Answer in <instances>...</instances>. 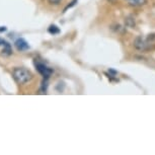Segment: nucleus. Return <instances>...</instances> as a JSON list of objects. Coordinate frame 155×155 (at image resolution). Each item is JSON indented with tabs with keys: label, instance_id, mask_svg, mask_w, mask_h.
<instances>
[{
	"label": "nucleus",
	"instance_id": "1",
	"mask_svg": "<svg viewBox=\"0 0 155 155\" xmlns=\"http://www.w3.org/2000/svg\"><path fill=\"white\" fill-rule=\"evenodd\" d=\"M13 78L15 79V81L19 84H25L28 81L31 80L33 78V74L31 73V71H28V69L21 68H15L13 70Z\"/></svg>",
	"mask_w": 155,
	"mask_h": 155
},
{
	"label": "nucleus",
	"instance_id": "4",
	"mask_svg": "<svg viewBox=\"0 0 155 155\" xmlns=\"http://www.w3.org/2000/svg\"><path fill=\"white\" fill-rule=\"evenodd\" d=\"M15 45V48L18 50V51H27V50L30 49V45L28 44V42L25 39H17L14 43Z\"/></svg>",
	"mask_w": 155,
	"mask_h": 155
},
{
	"label": "nucleus",
	"instance_id": "6",
	"mask_svg": "<svg viewBox=\"0 0 155 155\" xmlns=\"http://www.w3.org/2000/svg\"><path fill=\"white\" fill-rule=\"evenodd\" d=\"M48 31H49V33L52 34V35H57V34L60 33V28H58L57 25H50V28H49Z\"/></svg>",
	"mask_w": 155,
	"mask_h": 155
},
{
	"label": "nucleus",
	"instance_id": "7",
	"mask_svg": "<svg viewBox=\"0 0 155 155\" xmlns=\"http://www.w3.org/2000/svg\"><path fill=\"white\" fill-rule=\"evenodd\" d=\"M77 1H78V0H73V1L71 2V3H70L69 5H67V6L65 7V9H64V11H66L67 9H68V8H71V7H73V6H74V5L76 4V3H77Z\"/></svg>",
	"mask_w": 155,
	"mask_h": 155
},
{
	"label": "nucleus",
	"instance_id": "3",
	"mask_svg": "<svg viewBox=\"0 0 155 155\" xmlns=\"http://www.w3.org/2000/svg\"><path fill=\"white\" fill-rule=\"evenodd\" d=\"M35 65H36V68L38 70V72H39L40 74L45 78V79H48L50 76L52 75V73H53V69L48 67L45 63L36 62L35 63Z\"/></svg>",
	"mask_w": 155,
	"mask_h": 155
},
{
	"label": "nucleus",
	"instance_id": "5",
	"mask_svg": "<svg viewBox=\"0 0 155 155\" xmlns=\"http://www.w3.org/2000/svg\"><path fill=\"white\" fill-rule=\"evenodd\" d=\"M131 6H143L147 3V0H126Z\"/></svg>",
	"mask_w": 155,
	"mask_h": 155
},
{
	"label": "nucleus",
	"instance_id": "9",
	"mask_svg": "<svg viewBox=\"0 0 155 155\" xmlns=\"http://www.w3.org/2000/svg\"><path fill=\"white\" fill-rule=\"evenodd\" d=\"M6 44H8L7 42H6V41H4V40H2V39H0V46H5V45H6Z\"/></svg>",
	"mask_w": 155,
	"mask_h": 155
},
{
	"label": "nucleus",
	"instance_id": "2",
	"mask_svg": "<svg viewBox=\"0 0 155 155\" xmlns=\"http://www.w3.org/2000/svg\"><path fill=\"white\" fill-rule=\"evenodd\" d=\"M152 39H155V37H153ZM152 39L150 38V35H149L147 39H144L142 37H137L134 41V46L139 51H147V50L150 49Z\"/></svg>",
	"mask_w": 155,
	"mask_h": 155
},
{
	"label": "nucleus",
	"instance_id": "8",
	"mask_svg": "<svg viewBox=\"0 0 155 155\" xmlns=\"http://www.w3.org/2000/svg\"><path fill=\"white\" fill-rule=\"evenodd\" d=\"M49 1H50V3H52V4H59L61 2V0H49Z\"/></svg>",
	"mask_w": 155,
	"mask_h": 155
},
{
	"label": "nucleus",
	"instance_id": "10",
	"mask_svg": "<svg viewBox=\"0 0 155 155\" xmlns=\"http://www.w3.org/2000/svg\"><path fill=\"white\" fill-rule=\"evenodd\" d=\"M109 72H110V73H112V74H114V75L118 74V72H117L116 70H113V69H110V70H109Z\"/></svg>",
	"mask_w": 155,
	"mask_h": 155
}]
</instances>
